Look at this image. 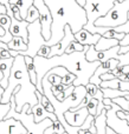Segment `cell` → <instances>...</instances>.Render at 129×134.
I'll list each match as a JSON object with an SVG mask.
<instances>
[{"instance_id": "1", "label": "cell", "mask_w": 129, "mask_h": 134, "mask_svg": "<svg viewBox=\"0 0 129 134\" xmlns=\"http://www.w3.org/2000/svg\"><path fill=\"white\" fill-rule=\"evenodd\" d=\"M89 46L84 47V51L82 52H73L70 54H62V55H54L51 58H43V57L36 55L33 58V65L36 68V74H37V82H36V88L38 92L43 94V87H42V80L44 75L50 71L51 68L57 66H62L70 72L71 74L76 76L75 81L72 82V86H85L89 83V79L96 71L100 63L94 61L89 63L85 60V52L88 51Z\"/></svg>"}, {"instance_id": "2", "label": "cell", "mask_w": 129, "mask_h": 134, "mask_svg": "<svg viewBox=\"0 0 129 134\" xmlns=\"http://www.w3.org/2000/svg\"><path fill=\"white\" fill-rule=\"evenodd\" d=\"M47 6L52 18L51 38L45 41L46 46H53L62 40L64 27L70 26L71 32L75 34L87 24V14L82 6L76 0H43Z\"/></svg>"}, {"instance_id": "3", "label": "cell", "mask_w": 129, "mask_h": 134, "mask_svg": "<svg viewBox=\"0 0 129 134\" xmlns=\"http://www.w3.org/2000/svg\"><path fill=\"white\" fill-rule=\"evenodd\" d=\"M36 86L31 82L30 76L26 71L24 57L18 54L14 57V61L9 72L8 85L5 88L4 94L1 97L0 104H8L12 95H14L16 100V112L20 113L24 105L27 104L32 108L38 104V99L36 97Z\"/></svg>"}, {"instance_id": "4", "label": "cell", "mask_w": 129, "mask_h": 134, "mask_svg": "<svg viewBox=\"0 0 129 134\" xmlns=\"http://www.w3.org/2000/svg\"><path fill=\"white\" fill-rule=\"evenodd\" d=\"M116 1L121 2L123 0H85V5L83 6L87 14V24L84 25V30L89 31L92 34H100L103 35L107 31L109 30L108 27H96L95 21L97 19L104 16L111 8Z\"/></svg>"}, {"instance_id": "5", "label": "cell", "mask_w": 129, "mask_h": 134, "mask_svg": "<svg viewBox=\"0 0 129 134\" xmlns=\"http://www.w3.org/2000/svg\"><path fill=\"white\" fill-rule=\"evenodd\" d=\"M129 11V0H123L118 2L116 1L114 4L113 8L108 12L104 16L97 19L95 21L96 27H108L114 28L120 25L127 23V13Z\"/></svg>"}, {"instance_id": "6", "label": "cell", "mask_w": 129, "mask_h": 134, "mask_svg": "<svg viewBox=\"0 0 129 134\" xmlns=\"http://www.w3.org/2000/svg\"><path fill=\"white\" fill-rule=\"evenodd\" d=\"M27 49L24 52H19L23 57H31L34 58L37 55L39 48L45 45V40L42 35V27H40L39 20L28 24L27 26Z\"/></svg>"}, {"instance_id": "7", "label": "cell", "mask_w": 129, "mask_h": 134, "mask_svg": "<svg viewBox=\"0 0 129 134\" xmlns=\"http://www.w3.org/2000/svg\"><path fill=\"white\" fill-rule=\"evenodd\" d=\"M111 108L106 112V122L107 127L111 128L116 134H129V126L127 121L120 119L116 115V112L120 111L121 107L111 101Z\"/></svg>"}, {"instance_id": "8", "label": "cell", "mask_w": 129, "mask_h": 134, "mask_svg": "<svg viewBox=\"0 0 129 134\" xmlns=\"http://www.w3.org/2000/svg\"><path fill=\"white\" fill-rule=\"evenodd\" d=\"M33 6L38 9L39 12V20L40 27H42V35L44 38L45 41L50 40L51 38V24H52V18L47 6L43 0H33Z\"/></svg>"}, {"instance_id": "9", "label": "cell", "mask_w": 129, "mask_h": 134, "mask_svg": "<svg viewBox=\"0 0 129 134\" xmlns=\"http://www.w3.org/2000/svg\"><path fill=\"white\" fill-rule=\"evenodd\" d=\"M118 49L120 46H115L111 48L107 49V51H96L94 46H89L88 51L85 52V60L89 63H104V61L109 60V59H116L118 54Z\"/></svg>"}, {"instance_id": "10", "label": "cell", "mask_w": 129, "mask_h": 134, "mask_svg": "<svg viewBox=\"0 0 129 134\" xmlns=\"http://www.w3.org/2000/svg\"><path fill=\"white\" fill-rule=\"evenodd\" d=\"M75 40V37H73V33L71 32L70 26L66 25L64 27V35L62 38V40L59 42H57L56 45L51 46V52H50V58L54 55H62V54L65 53L66 47L69 46L71 41Z\"/></svg>"}, {"instance_id": "11", "label": "cell", "mask_w": 129, "mask_h": 134, "mask_svg": "<svg viewBox=\"0 0 129 134\" xmlns=\"http://www.w3.org/2000/svg\"><path fill=\"white\" fill-rule=\"evenodd\" d=\"M27 131L20 121L13 118L0 121V134H26Z\"/></svg>"}, {"instance_id": "12", "label": "cell", "mask_w": 129, "mask_h": 134, "mask_svg": "<svg viewBox=\"0 0 129 134\" xmlns=\"http://www.w3.org/2000/svg\"><path fill=\"white\" fill-rule=\"evenodd\" d=\"M27 26L28 23L25 20H17L16 18H11V26L9 33L12 37H19L23 39L24 42L27 44Z\"/></svg>"}, {"instance_id": "13", "label": "cell", "mask_w": 129, "mask_h": 134, "mask_svg": "<svg viewBox=\"0 0 129 134\" xmlns=\"http://www.w3.org/2000/svg\"><path fill=\"white\" fill-rule=\"evenodd\" d=\"M88 115H89L88 109L85 107H83V108L78 109L76 112L66 111L64 113V119H65L66 124L70 126H82Z\"/></svg>"}, {"instance_id": "14", "label": "cell", "mask_w": 129, "mask_h": 134, "mask_svg": "<svg viewBox=\"0 0 129 134\" xmlns=\"http://www.w3.org/2000/svg\"><path fill=\"white\" fill-rule=\"evenodd\" d=\"M73 37H75L76 41L80 42V44L83 45V46H94V45H96V42L98 41V39L102 37V35L97 34V33L96 34H92V33L89 32V31L82 28V30L78 31L77 33H75Z\"/></svg>"}, {"instance_id": "15", "label": "cell", "mask_w": 129, "mask_h": 134, "mask_svg": "<svg viewBox=\"0 0 129 134\" xmlns=\"http://www.w3.org/2000/svg\"><path fill=\"white\" fill-rule=\"evenodd\" d=\"M31 109H32V114H33V121H34L36 124L42 122L44 119H51L52 121L57 120L54 113H49V112L42 106L40 102H38L37 105H34Z\"/></svg>"}, {"instance_id": "16", "label": "cell", "mask_w": 129, "mask_h": 134, "mask_svg": "<svg viewBox=\"0 0 129 134\" xmlns=\"http://www.w3.org/2000/svg\"><path fill=\"white\" fill-rule=\"evenodd\" d=\"M115 46H118V40L108 39V38H104V37H101L98 39V41L96 42V45H94L96 51H107V49Z\"/></svg>"}, {"instance_id": "17", "label": "cell", "mask_w": 129, "mask_h": 134, "mask_svg": "<svg viewBox=\"0 0 129 134\" xmlns=\"http://www.w3.org/2000/svg\"><path fill=\"white\" fill-rule=\"evenodd\" d=\"M9 4H14L19 7V11H20V16L21 19H25L26 13H27V9L30 8L33 5V0H8Z\"/></svg>"}, {"instance_id": "18", "label": "cell", "mask_w": 129, "mask_h": 134, "mask_svg": "<svg viewBox=\"0 0 129 134\" xmlns=\"http://www.w3.org/2000/svg\"><path fill=\"white\" fill-rule=\"evenodd\" d=\"M85 91H87V94H89L94 99L98 100V102L103 101V93H102L100 86L92 85V83H87L85 85Z\"/></svg>"}, {"instance_id": "19", "label": "cell", "mask_w": 129, "mask_h": 134, "mask_svg": "<svg viewBox=\"0 0 129 134\" xmlns=\"http://www.w3.org/2000/svg\"><path fill=\"white\" fill-rule=\"evenodd\" d=\"M7 46H8V49H11V51H17V52H24L27 49L26 42H24L23 39L19 37H13L11 41L7 44Z\"/></svg>"}, {"instance_id": "20", "label": "cell", "mask_w": 129, "mask_h": 134, "mask_svg": "<svg viewBox=\"0 0 129 134\" xmlns=\"http://www.w3.org/2000/svg\"><path fill=\"white\" fill-rule=\"evenodd\" d=\"M24 60H25L26 71H27V74H28V76H30L31 82L36 86V82H37V74H36V68H34V65H33V58H31V57H24Z\"/></svg>"}, {"instance_id": "21", "label": "cell", "mask_w": 129, "mask_h": 134, "mask_svg": "<svg viewBox=\"0 0 129 134\" xmlns=\"http://www.w3.org/2000/svg\"><path fill=\"white\" fill-rule=\"evenodd\" d=\"M101 91L103 93V98H108L110 100L120 97H127L129 94L128 92H123V91L120 90H113V88H101Z\"/></svg>"}, {"instance_id": "22", "label": "cell", "mask_w": 129, "mask_h": 134, "mask_svg": "<svg viewBox=\"0 0 129 134\" xmlns=\"http://www.w3.org/2000/svg\"><path fill=\"white\" fill-rule=\"evenodd\" d=\"M64 132H65L64 126L61 124V121L56 120L52 122V125L50 127H47L44 131V134H63Z\"/></svg>"}, {"instance_id": "23", "label": "cell", "mask_w": 129, "mask_h": 134, "mask_svg": "<svg viewBox=\"0 0 129 134\" xmlns=\"http://www.w3.org/2000/svg\"><path fill=\"white\" fill-rule=\"evenodd\" d=\"M36 97H37V99H38V102H40V104H42V106L44 107V108L46 109L49 113H53V112H54L53 106H52V104L50 102V100L47 99L44 94H42L40 92L36 91Z\"/></svg>"}, {"instance_id": "24", "label": "cell", "mask_w": 129, "mask_h": 134, "mask_svg": "<svg viewBox=\"0 0 129 134\" xmlns=\"http://www.w3.org/2000/svg\"><path fill=\"white\" fill-rule=\"evenodd\" d=\"M38 18H39V12H38V9L32 5V6L27 9V13H26V16L24 20L27 21L28 24H31V23H33V21L38 20Z\"/></svg>"}, {"instance_id": "25", "label": "cell", "mask_w": 129, "mask_h": 134, "mask_svg": "<svg viewBox=\"0 0 129 134\" xmlns=\"http://www.w3.org/2000/svg\"><path fill=\"white\" fill-rule=\"evenodd\" d=\"M84 47L85 46H83V45H81L80 42H77L76 40H73V41H71L70 44H69V46L66 47L65 53L70 54V53H73V52H82V51H84Z\"/></svg>"}, {"instance_id": "26", "label": "cell", "mask_w": 129, "mask_h": 134, "mask_svg": "<svg viewBox=\"0 0 129 134\" xmlns=\"http://www.w3.org/2000/svg\"><path fill=\"white\" fill-rule=\"evenodd\" d=\"M111 101L114 102V104H116L118 107H121V109L125 112H127L129 113V100L126 99L125 97H120V98H115V99H113Z\"/></svg>"}, {"instance_id": "27", "label": "cell", "mask_w": 129, "mask_h": 134, "mask_svg": "<svg viewBox=\"0 0 129 134\" xmlns=\"http://www.w3.org/2000/svg\"><path fill=\"white\" fill-rule=\"evenodd\" d=\"M125 35H126L125 33H118V32H116V31H114L113 28H109L102 37L108 38V39H116V40H118V41H121V40L125 38Z\"/></svg>"}, {"instance_id": "28", "label": "cell", "mask_w": 129, "mask_h": 134, "mask_svg": "<svg viewBox=\"0 0 129 134\" xmlns=\"http://www.w3.org/2000/svg\"><path fill=\"white\" fill-rule=\"evenodd\" d=\"M97 105H98V100H96V99H94V98H91V99L89 100V102H88L87 107H85V108L88 109V113H89L90 115H92L94 118L96 116Z\"/></svg>"}, {"instance_id": "29", "label": "cell", "mask_w": 129, "mask_h": 134, "mask_svg": "<svg viewBox=\"0 0 129 134\" xmlns=\"http://www.w3.org/2000/svg\"><path fill=\"white\" fill-rule=\"evenodd\" d=\"M0 26L5 30L6 33H9V26H11V18L7 14H0Z\"/></svg>"}, {"instance_id": "30", "label": "cell", "mask_w": 129, "mask_h": 134, "mask_svg": "<svg viewBox=\"0 0 129 134\" xmlns=\"http://www.w3.org/2000/svg\"><path fill=\"white\" fill-rule=\"evenodd\" d=\"M73 90H75V86H72V85H70V86H68V87L65 88V90L63 91V92H61V93H58V95H56V99L58 100V101H63V100H65L66 98L69 97V95L71 94V93L73 92Z\"/></svg>"}, {"instance_id": "31", "label": "cell", "mask_w": 129, "mask_h": 134, "mask_svg": "<svg viewBox=\"0 0 129 134\" xmlns=\"http://www.w3.org/2000/svg\"><path fill=\"white\" fill-rule=\"evenodd\" d=\"M75 79H76V76L69 72L68 74H65V75L62 78L61 83H63V85H65V86H70V85H72V82L75 81Z\"/></svg>"}, {"instance_id": "32", "label": "cell", "mask_w": 129, "mask_h": 134, "mask_svg": "<svg viewBox=\"0 0 129 134\" xmlns=\"http://www.w3.org/2000/svg\"><path fill=\"white\" fill-rule=\"evenodd\" d=\"M50 52H51V47L46 46V45H43L39 48V51H38L37 55L43 57V58H50Z\"/></svg>"}, {"instance_id": "33", "label": "cell", "mask_w": 129, "mask_h": 134, "mask_svg": "<svg viewBox=\"0 0 129 134\" xmlns=\"http://www.w3.org/2000/svg\"><path fill=\"white\" fill-rule=\"evenodd\" d=\"M11 108V104H0V121H2Z\"/></svg>"}, {"instance_id": "34", "label": "cell", "mask_w": 129, "mask_h": 134, "mask_svg": "<svg viewBox=\"0 0 129 134\" xmlns=\"http://www.w3.org/2000/svg\"><path fill=\"white\" fill-rule=\"evenodd\" d=\"M113 30L116 31V32H118V33H125V34H128L129 33V21H127V23L123 24V25L117 26V27H114Z\"/></svg>"}, {"instance_id": "35", "label": "cell", "mask_w": 129, "mask_h": 134, "mask_svg": "<svg viewBox=\"0 0 129 134\" xmlns=\"http://www.w3.org/2000/svg\"><path fill=\"white\" fill-rule=\"evenodd\" d=\"M9 6H11V11H12V14H13V16L17 19V20H23L20 16V11H19V7L17 6V5L14 4H9Z\"/></svg>"}, {"instance_id": "36", "label": "cell", "mask_w": 129, "mask_h": 134, "mask_svg": "<svg viewBox=\"0 0 129 134\" xmlns=\"http://www.w3.org/2000/svg\"><path fill=\"white\" fill-rule=\"evenodd\" d=\"M8 58H12L11 54H9V49L0 48V59H8Z\"/></svg>"}, {"instance_id": "37", "label": "cell", "mask_w": 129, "mask_h": 134, "mask_svg": "<svg viewBox=\"0 0 129 134\" xmlns=\"http://www.w3.org/2000/svg\"><path fill=\"white\" fill-rule=\"evenodd\" d=\"M100 79H101V81H107V80H113V79H115V76H114L110 72H108V73H104V74H102V75H100Z\"/></svg>"}, {"instance_id": "38", "label": "cell", "mask_w": 129, "mask_h": 134, "mask_svg": "<svg viewBox=\"0 0 129 134\" xmlns=\"http://www.w3.org/2000/svg\"><path fill=\"white\" fill-rule=\"evenodd\" d=\"M121 72H122V74H129V65L121 66Z\"/></svg>"}, {"instance_id": "39", "label": "cell", "mask_w": 129, "mask_h": 134, "mask_svg": "<svg viewBox=\"0 0 129 134\" xmlns=\"http://www.w3.org/2000/svg\"><path fill=\"white\" fill-rule=\"evenodd\" d=\"M4 78V75H2V73H1V71H0V81H1V79ZM4 88L0 86V100H1V97H2V94H4Z\"/></svg>"}, {"instance_id": "40", "label": "cell", "mask_w": 129, "mask_h": 134, "mask_svg": "<svg viewBox=\"0 0 129 134\" xmlns=\"http://www.w3.org/2000/svg\"><path fill=\"white\" fill-rule=\"evenodd\" d=\"M0 14H7V9H6V7H5L2 4H0Z\"/></svg>"}, {"instance_id": "41", "label": "cell", "mask_w": 129, "mask_h": 134, "mask_svg": "<svg viewBox=\"0 0 129 134\" xmlns=\"http://www.w3.org/2000/svg\"><path fill=\"white\" fill-rule=\"evenodd\" d=\"M0 4L4 5V6L6 7V9L9 8V1H8V0H0Z\"/></svg>"}, {"instance_id": "42", "label": "cell", "mask_w": 129, "mask_h": 134, "mask_svg": "<svg viewBox=\"0 0 129 134\" xmlns=\"http://www.w3.org/2000/svg\"><path fill=\"white\" fill-rule=\"evenodd\" d=\"M78 134H91L88 130H81L78 131Z\"/></svg>"}, {"instance_id": "43", "label": "cell", "mask_w": 129, "mask_h": 134, "mask_svg": "<svg viewBox=\"0 0 129 134\" xmlns=\"http://www.w3.org/2000/svg\"><path fill=\"white\" fill-rule=\"evenodd\" d=\"M76 2H77L80 6H82V7L85 5V0H76Z\"/></svg>"}, {"instance_id": "44", "label": "cell", "mask_w": 129, "mask_h": 134, "mask_svg": "<svg viewBox=\"0 0 129 134\" xmlns=\"http://www.w3.org/2000/svg\"><path fill=\"white\" fill-rule=\"evenodd\" d=\"M127 20L129 21V11H128V13H127Z\"/></svg>"}, {"instance_id": "45", "label": "cell", "mask_w": 129, "mask_h": 134, "mask_svg": "<svg viewBox=\"0 0 129 134\" xmlns=\"http://www.w3.org/2000/svg\"><path fill=\"white\" fill-rule=\"evenodd\" d=\"M125 98H126V99H128V100H129V94L127 95V97H125Z\"/></svg>"}]
</instances>
